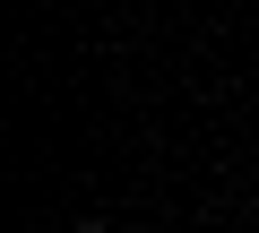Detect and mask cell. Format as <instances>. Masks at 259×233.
<instances>
[{
	"mask_svg": "<svg viewBox=\"0 0 259 233\" xmlns=\"http://www.w3.org/2000/svg\"><path fill=\"white\" fill-rule=\"evenodd\" d=\"M69 233H104V216H78V224H69Z\"/></svg>",
	"mask_w": 259,
	"mask_h": 233,
	"instance_id": "obj_1",
	"label": "cell"
}]
</instances>
